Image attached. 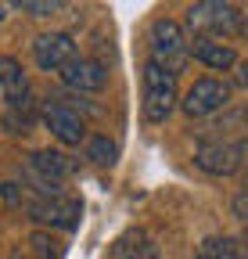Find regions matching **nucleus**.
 <instances>
[{
    "label": "nucleus",
    "mask_w": 248,
    "mask_h": 259,
    "mask_svg": "<svg viewBox=\"0 0 248 259\" xmlns=\"http://www.w3.org/2000/svg\"><path fill=\"white\" fill-rule=\"evenodd\" d=\"M187 29L194 32V40H227L237 36L241 29V8L230 0H202V4L187 8Z\"/></svg>",
    "instance_id": "nucleus-1"
},
{
    "label": "nucleus",
    "mask_w": 248,
    "mask_h": 259,
    "mask_svg": "<svg viewBox=\"0 0 248 259\" xmlns=\"http://www.w3.org/2000/svg\"><path fill=\"white\" fill-rule=\"evenodd\" d=\"M147 47H151V61L162 65L166 72H183L191 61V40L183 32L180 22L173 18H155L151 29H147Z\"/></svg>",
    "instance_id": "nucleus-2"
},
{
    "label": "nucleus",
    "mask_w": 248,
    "mask_h": 259,
    "mask_svg": "<svg viewBox=\"0 0 248 259\" xmlns=\"http://www.w3.org/2000/svg\"><path fill=\"white\" fill-rule=\"evenodd\" d=\"M140 87H144V97H140V112L147 122H166L176 108V76L166 72L162 65H155L151 58L144 61V72H140Z\"/></svg>",
    "instance_id": "nucleus-3"
},
{
    "label": "nucleus",
    "mask_w": 248,
    "mask_h": 259,
    "mask_svg": "<svg viewBox=\"0 0 248 259\" xmlns=\"http://www.w3.org/2000/svg\"><path fill=\"white\" fill-rule=\"evenodd\" d=\"M244 155H248V141L244 137L220 134V137H209V141L198 144L194 166L205 169V173H212V177H230V173H237L244 166Z\"/></svg>",
    "instance_id": "nucleus-4"
},
{
    "label": "nucleus",
    "mask_w": 248,
    "mask_h": 259,
    "mask_svg": "<svg viewBox=\"0 0 248 259\" xmlns=\"http://www.w3.org/2000/svg\"><path fill=\"white\" fill-rule=\"evenodd\" d=\"M29 216H33L36 223L72 231V227H79L83 205L76 198H69V194H61V191H40V198L29 202Z\"/></svg>",
    "instance_id": "nucleus-5"
},
{
    "label": "nucleus",
    "mask_w": 248,
    "mask_h": 259,
    "mask_svg": "<svg viewBox=\"0 0 248 259\" xmlns=\"http://www.w3.org/2000/svg\"><path fill=\"white\" fill-rule=\"evenodd\" d=\"M230 105V83L223 79H194L191 90L183 94V115H191V119H205V115H216L220 108Z\"/></svg>",
    "instance_id": "nucleus-6"
},
{
    "label": "nucleus",
    "mask_w": 248,
    "mask_h": 259,
    "mask_svg": "<svg viewBox=\"0 0 248 259\" xmlns=\"http://www.w3.org/2000/svg\"><path fill=\"white\" fill-rule=\"evenodd\" d=\"M33 58L43 72H61L76 58V40L69 32H40L33 40Z\"/></svg>",
    "instance_id": "nucleus-7"
},
{
    "label": "nucleus",
    "mask_w": 248,
    "mask_h": 259,
    "mask_svg": "<svg viewBox=\"0 0 248 259\" xmlns=\"http://www.w3.org/2000/svg\"><path fill=\"white\" fill-rule=\"evenodd\" d=\"M61 83H65L69 90H76V94H94V90H101L108 83V69H105L97 58L76 54L65 69H61Z\"/></svg>",
    "instance_id": "nucleus-8"
},
{
    "label": "nucleus",
    "mask_w": 248,
    "mask_h": 259,
    "mask_svg": "<svg viewBox=\"0 0 248 259\" xmlns=\"http://www.w3.org/2000/svg\"><path fill=\"white\" fill-rule=\"evenodd\" d=\"M29 169L40 180V191H61L58 184L72 177V158L61 151H51V148H40L29 155Z\"/></svg>",
    "instance_id": "nucleus-9"
},
{
    "label": "nucleus",
    "mask_w": 248,
    "mask_h": 259,
    "mask_svg": "<svg viewBox=\"0 0 248 259\" xmlns=\"http://www.w3.org/2000/svg\"><path fill=\"white\" fill-rule=\"evenodd\" d=\"M43 126L51 130L61 144H79V141L86 137L83 115H79L72 105H61V101H54V105L43 108Z\"/></svg>",
    "instance_id": "nucleus-10"
},
{
    "label": "nucleus",
    "mask_w": 248,
    "mask_h": 259,
    "mask_svg": "<svg viewBox=\"0 0 248 259\" xmlns=\"http://www.w3.org/2000/svg\"><path fill=\"white\" fill-rule=\"evenodd\" d=\"M191 58L202 61L205 69H216V72L237 65V51L230 44H220V40H191Z\"/></svg>",
    "instance_id": "nucleus-11"
},
{
    "label": "nucleus",
    "mask_w": 248,
    "mask_h": 259,
    "mask_svg": "<svg viewBox=\"0 0 248 259\" xmlns=\"http://www.w3.org/2000/svg\"><path fill=\"white\" fill-rule=\"evenodd\" d=\"M0 87L8 105H29V79L18 58H0Z\"/></svg>",
    "instance_id": "nucleus-12"
},
{
    "label": "nucleus",
    "mask_w": 248,
    "mask_h": 259,
    "mask_svg": "<svg viewBox=\"0 0 248 259\" xmlns=\"http://www.w3.org/2000/svg\"><path fill=\"white\" fill-rule=\"evenodd\" d=\"M112 259H162V252L144 231H126L112 245Z\"/></svg>",
    "instance_id": "nucleus-13"
},
{
    "label": "nucleus",
    "mask_w": 248,
    "mask_h": 259,
    "mask_svg": "<svg viewBox=\"0 0 248 259\" xmlns=\"http://www.w3.org/2000/svg\"><path fill=\"white\" fill-rule=\"evenodd\" d=\"M237 245L241 241H234L227 234H212V238H205L198 245V255L194 259H237Z\"/></svg>",
    "instance_id": "nucleus-14"
},
{
    "label": "nucleus",
    "mask_w": 248,
    "mask_h": 259,
    "mask_svg": "<svg viewBox=\"0 0 248 259\" xmlns=\"http://www.w3.org/2000/svg\"><path fill=\"white\" fill-rule=\"evenodd\" d=\"M86 158L94 162V166H115L119 148H115V141H108V137H90V141H86Z\"/></svg>",
    "instance_id": "nucleus-15"
},
{
    "label": "nucleus",
    "mask_w": 248,
    "mask_h": 259,
    "mask_svg": "<svg viewBox=\"0 0 248 259\" xmlns=\"http://www.w3.org/2000/svg\"><path fill=\"white\" fill-rule=\"evenodd\" d=\"M65 8H69L65 0H15V11L33 15V18H51V15L65 11Z\"/></svg>",
    "instance_id": "nucleus-16"
},
{
    "label": "nucleus",
    "mask_w": 248,
    "mask_h": 259,
    "mask_svg": "<svg viewBox=\"0 0 248 259\" xmlns=\"http://www.w3.org/2000/svg\"><path fill=\"white\" fill-rule=\"evenodd\" d=\"M29 241H33V248H36L40 259H61V255H65V245H61L54 234H47V231H36Z\"/></svg>",
    "instance_id": "nucleus-17"
},
{
    "label": "nucleus",
    "mask_w": 248,
    "mask_h": 259,
    "mask_svg": "<svg viewBox=\"0 0 248 259\" xmlns=\"http://www.w3.org/2000/svg\"><path fill=\"white\" fill-rule=\"evenodd\" d=\"M230 212L248 227V191H241V194H234V202H230Z\"/></svg>",
    "instance_id": "nucleus-18"
},
{
    "label": "nucleus",
    "mask_w": 248,
    "mask_h": 259,
    "mask_svg": "<svg viewBox=\"0 0 248 259\" xmlns=\"http://www.w3.org/2000/svg\"><path fill=\"white\" fill-rule=\"evenodd\" d=\"M237 87H244V90H248V58H244V61H237Z\"/></svg>",
    "instance_id": "nucleus-19"
},
{
    "label": "nucleus",
    "mask_w": 248,
    "mask_h": 259,
    "mask_svg": "<svg viewBox=\"0 0 248 259\" xmlns=\"http://www.w3.org/2000/svg\"><path fill=\"white\" fill-rule=\"evenodd\" d=\"M237 36L248 40V8H241V29H237Z\"/></svg>",
    "instance_id": "nucleus-20"
},
{
    "label": "nucleus",
    "mask_w": 248,
    "mask_h": 259,
    "mask_svg": "<svg viewBox=\"0 0 248 259\" xmlns=\"http://www.w3.org/2000/svg\"><path fill=\"white\" fill-rule=\"evenodd\" d=\"M4 18H8V8H4V4H0V22H4Z\"/></svg>",
    "instance_id": "nucleus-21"
},
{
    "label": "nucleus",
    "mask_w": 248,
    "mask_h": 259,
    "mask_svg": "<svg viewBox=\"0 0 248 259\" xmlns=\"http://www.w3.org/2000/svg\"><path fill=\"white\" fill-rule=\"evenodd\" d=\"M244 191H248V173H244Z\"/></svg>",
    "instance_id": "nucleus-22"
}]
</instances>
